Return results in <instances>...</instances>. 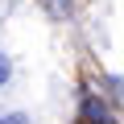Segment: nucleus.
I'll list each match as a JSON object with an SVG mask.
<instances>
[{"label": "nucleus", "instance_id": "obj_1", "mask_svg": "<svg viewBox=\"0 0 124 124\" xmlns=\"http://www.w3.org/2000/svg\"><path fill=\"white\" fill-rule=\"evenodd\" d=\"M0 124H29V120H25L21 112H13V116H0Z\"/></svg>", "mask_w": 124, "mask_h": 124}, {"label": "nucleus", "instance_id": "obj_2", "mask_svg": "<svg viewBox=\"0 0 124 124\" xmlns=\"http://www.w3.org/2000/svg\"><path fill=\"white\" fill-rule=\"evenodd\" d=\"M46 4H50L54 13H66V0H46Z\"/></svg>", "mask_w": 124, "mask_h": 124}, {"label": "nucleus", "instance_id": "obj_3", "mask_svg": "<svg viewBox=\"0 0 124 124\" xmlns=\"http://www.w3.org/2000/svg\"><path fill=\"white\" fill-rule=\"evenodd\" d=\"M0 83H8V58H0Z\"/></svg>", "mask_w": 124, "mask_h": 124}]
</instances>
